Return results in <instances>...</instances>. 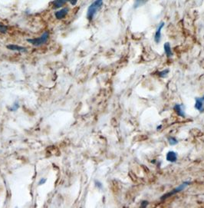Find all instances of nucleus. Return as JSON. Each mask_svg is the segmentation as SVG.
<instances>
[{
  "instance_id": "nucleus-1",
  "label": "nucleus",
  "mask_w": 204,
  "mask_h": 208,
  "mask_svg": "<svg viewBox=\"0 0 204 208\" xmlns=\"http://www.w3.org/2000/svg\"><path fill=\"white\" fill-rule=\"evenodd\" d=\"M103 2L104 0H95V2H93L90 5L87 12V19L88 20L91 21L94 19L97 12L101 9V8L103 6Z\"/></svg>"
},
{
  "instance_id": "nucleus-2",
  "label": "nucleus",
  "mask_w": 204,
  "mask_h": 208,
  "mask_svg": "<svg viewBox=\"0 0 204 208\" xmlns=\"http://www.w3.org/2000/svg\"><path fill=\"white\" fill-rule=\"evenodd\" d=\"M48 38H49V33L46 31V32H44L40 37L35 38V39H27V42L31 43L34 46L39 47L45 44V43L48 42Z\"/></svg>"
},
{
  "instance_id": "nucleus-3",
  "label": "nucleus",
  "mask_w": 204,
  "mask_h": 208,
  "mask_svg": "<svg viewBox=\"0 0 204 208\" xmlns=\"http://www.w3.org/2000/svg\"><path fill=\"white\" fill-rule=\"evenodd\" d=\"M190 184H191V182H190V181H185V182L182 183V184H180V185H179L177 188H174L173 190H172V191H170V193H167V194H165V195H163V197L160 198V200L163 201V200H165V199L171 197L172 195H174V194L179 193V192H181L182 190H184L187 187H188V186H189Z\"/></svg>"
},
{
  "instance_id": "nucleus-4",
  "label": "nucleus",
  "mask_w": 204,
  "mask_h": 208,
  "mask_svg": "<svg viewBox=\"0 0 204 208\" xmlns=\"http://www.w3.org/2000/svg\"><path fill=\"white\" fill-rule=\"evenodd\" d=\"M195 101V108L200 113L204 112V95L202 98H196Z\"/></svg>"
},
{
  "instance_id": "nucleus-5",
  "label": "nucleus",
  "mask_w": 204,
  "mask_h": 208,
  "mask_svg": "<svg viewBox=\"0 0 204 208\" xmlns=\"http://www.w3.org/2000/svg\"><path fill=\"white\" fill-rule=\"evenodd\" d=\"M68 11H69L68 8H63V9H61L60 10H58V11L55 12V16L56 19H58V20L63 19H65V16L68 15Z\"/></svg>"
},
{
  "instance_id": "nucleus-6",
  "label": "nucleus",
  "mask_w": 204,
  "mask_h": 208,
  "mask_svg": "<svg viewBox=\"0 0 204 208\" xmlns=\"http://www.w3.org/2000/svg\"><path fill=\"white\" fill-rule=\"evenodd\" d=\"M163 27H164V23H161L157 28V31L155 32V35H154V41L157 44L160 43V42L161 40V30Z\"/></svg>"
},
{
  "instance_id": "nucleus-7",
  "label": "nucleus",
  "mask_w": 204,
  "mask_h": 208,
  "mask_svg": "<svg viewBox=\"0 0 204 208\" xmlns=\"http://www.w3.org/2000/svg\"><path fill=\"white\" fill-rule=\"evenodd\" d=\"M8 49H9L11 51H15V52H27V48L26 47L20 46V45H8L7 46Z\"/></svg>"
},
{
  "instance_id": "nucleus-8",
  "label": "nucleus",
  "mask_w": 204,
  "mask_h": 208,
  "mask_svg": "<svg viewBox=\"0 0 204 208\" xmlns=\"http://www.w3.org/2000/svg\"><path fill=\"white\" fill-rule=\"evenodd\" d=\"M166 160L171 163H175L177 161V154L175 151H168L166 155Z\"/></svg>"
},
{
  "instance_id": "nucleus-9",
  "label": "nucleus",
  "mask_w": 204,
  "mask_h": 208,
  "mask_svg": "<svg viewBox=\"0 0 204 208\" xmlns=\"http://www.w3.org/2000/svg\"><path fill=\"white\" fill-rule=\"evenodd\" d=\"M184 105L183 104H175L174 107H173V109L175 110L176 113L177 114V115H179L180 117L184 118L185 117V112H184Z\"/></svg>"
},
{
  "instance_id": "nucleus-10",
  "label": "nucleus",
  "mask_w": 204,
  "mask_h": 208,
  "mask_svg": "<svg viewBox=\"0 0 204 208\" xmlns=\"http://www.w3.org/2000/svg\"><path fill=\"white\" fill-rule=\"evenodd\" d=\"M68 2V0H55L54 2H52V7L53 9H59L65 6Z\"/></svg>"
},
{
  "instance_id": "nucleus-11",
  "label": "nucleus",
  "mask_w": 204,
  "mask_h": 208,
  "mask_svg": "<svg viewBox=\"0 0 204 208\" xmlns=\"http://www.w3.org/2000/svg\"><path fill=\"white\" fill-rule=\"evenodd\" d=\"M163 49H164V52H165L167 58H170L173 56V52L171 50L170 44L169 42H166L163 45Z\"/></svg>"
},
{
  "instance_id": "nucleus-12",
  "label": "nucleus",
  "mask_w": 204,
  "mask_h": 208,
  "mask_svg": "<svg viewBox=\"0 0 204 208\" xmlns=\"http://www.w3.org/2000/svg\"><path fill=\"white\" fill-rule=\"evenodd\" d=\"M147 1H148V0H135V2H134V9H136V8L142 6V5H144V4L146 3Z\"/></svg>"
},
{
  "instance_id": "nucleus-13",
  "label": "nucleus",
  "mask_w": 204,
  "mask_h": 208,
  "mask_svg": "<svg viewBox=\"0 0 204 208\" xmlns=\"http://www.w3.org/2000/svg\"><path fill=\"white\" fill-rule=\"evenodd\" d=\"M169 69H164V70L161 71V72H158L157 74L160 78H166L167 76V74L169 73Z\"/></svg>"
},
{
  "instance_id": "nucleus-14",
  "label": "nucleus",
  "mask_w": 204,
  "mask_h": 208,
  "mask_svg": "<svg viewBox=\"0 0 204 208\" xmlns=\"http://www.w3.org/2000/svg\"><path fill=\"white\" fill-rule=\"evenodd\" d=\"M168 142H169L170 145H171V146H174V145L178 144L177 139H176V138H173V137H170V138H168Z\"/></svg>"
},
{
  "instance_id": "nucleus-15",
  "label": "nucleus",
  "mask_w": 204,
  "mask_h": 208,
  "mask_svg": "<svg viewBox=\"0 0 204 208\" xmlns=\"http://www.w3.org/2000/svg\"><path fill=\"white\" fill-rule=\"evenodd\" d=\"M19 103L18 102V101H15V102L13 103V104L12 105V107L10 108V111L11 112H15V111H17V110L19 109Z\"/></svg>"
},
{
  "instance_id": "nucleus-16",
  "label": "nucleus",
  "mask_w": 204,
  "mask_h": 208,
  "mask_svg": "<svg viewBox=\"0 0 204 208\" xmlns=\"http://www.w3.org/2000/svg\"><path fill=\"white\" fill-rule=\"evenodd\" d=\"M8 31V27L6 26H4L3 24H2V23H0V32L2 34H5Z\"/></svg>"
},
{
  "instance_id": "nucleus-17",
  "label": "nucleus",
  "mask_w": 204,
  "mask_h": 208,
  "mask_svg": "<svg viewBox=\"0 0 204 208\" xmlns=\"http://www.w3.org/2000/svg\"><path fill=\"white\" fill-rule=\"evenodd\" d=\"M95 187L98 188V189L101 190L102 188H103V185H102L100 181H98V180H95Z\"/></svg>"
},
{
  "instance_id": "nucleus-18",
  "label": "nucleus",
  "mask_w": 204,
  "mask_h": 208,
  "mask_svg": "<svg viewBox=\"0 0 204 208\" xmlns=\"http://www.w3.org/2000/svg\"><path fill=\"white\" fill-rule=\"evenodd\" d=\"M46 179L45 178H41V180L39 181V185H42V184H45L46 183Z\"/></svg>"
},
{
  "instance_id": "nucleus-19",
  "label": "nucleus",
  "mask_w": 204,
  "mask_h": 208,
  "mask_svg": "<svg viewBox=\"0 0 204 208\" xmlns=\"http://www.w3.org/2000/svg\"><path fill=\"white\" fill-rule=\"evenodd\" d=\"M78 0H68V2H70L71 6H75V5H76L77 2H78Z\"/></svg>"
},
{
  "instance_id": "nucleus-20",
  "label": "nucleus",
  "mask_w": 204,
  "mask_h": 208,
  "mask_svg": "<svg viewBox=\"0 0 204 208\" xmlns=\"http://www.w3.org/2000/svg\"><path fill=\"white\" fill-rule=\"evenodd\" d=\"M160 128H162V125H159V126H158L157 128V130L159 131V130H160Z\"/></svg>"
}]
</instances>
